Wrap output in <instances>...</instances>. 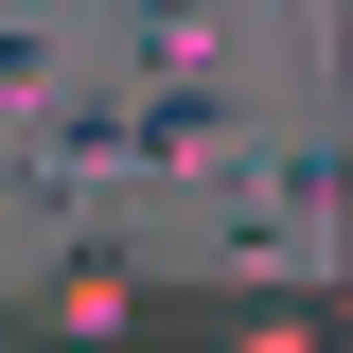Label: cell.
I'll list each match as a JSON object with an SVG mask.
<instances>
[{
	"label": "cell",
	"instance_id": "cell-1",
	"mask_svg": "<svg viewBox=\"0 0 353 353\" xmlns=\"http://www.w3.org/2000/svg\"><path fill=\"white\" fill-rule=\"evenodd\" d=\"M124 124H141V159H159V176H212V159H248V106H230V88H194V71H159Z\"/></svg>",
	"mask_w": 353,
	"mask_h": 353
},
{
	"label": "cell",
	"instance_id": "cell-2",
	"mask_svg": "<svg viewBox=\"0 0 353 353\" xmlns=\"http://www.w3.org/2000/svg\"><path fill=\"white\" fill-rule=\"evenodd\" d=\"M53 318H141V265H106V248H71V265H53Z\"/></svg>",
	"mask_w": 353,
	"mask_h": 353
},
{
	"label": "cell",
	"instance_id": "cell-3",
	"mask_svg": "<svg viewBox=\"0 0 353 353\" xmlns=\"http://www.w3.org/2000/svg\"><path fill=\"white\" fill-rule=\"evenodd\" d=\"M53 88H71V53H53V36H0V124H36Z\"/></svg>",
	"mask_w": 353,
	"mask_h": 353
},
{
	"label": "cell",
	"instance_id": "cell-4",
	"mask_svg": "<svg viewBox=\"0 0 353 353\" xmlns=\"http://www.w3.org/2000/svg\"><path fill=\"white\" fill-rule=\"evenodd\" d=\"M212 18H230V0H141V36H159V53H194Z\"/></svg>",
	"mask_w": 353,
	"mask_h": 353
},
{
	"label": "cell",
	"instance_id": "cell-5",
	"mask_svg": "<svg viewBox=\"0 0 353 353\" xmlns=\"http://www.w3.org/2000/svg\"><path fill=\"white\" fill-rule=\"evenodd\" d=\"M0 176H18V141H0Z\"/></svg>",
	"mask_w": 353,
	"mask_h": 353
},
{
	"label": "cell",
	"instance_id": "cell-6",
	"mask_svg": "<svg viewBox=\"0 0 353 353\" xmlns=\"http://www.w3.org/2000/svg\"><path fill=\"white\" fill-rule=\"evenodd\" d=\"M301 18H318V0H301Z\"/></svg>",
	"mask_w": 353,
	"mask_h": 353
}]
</instances>
